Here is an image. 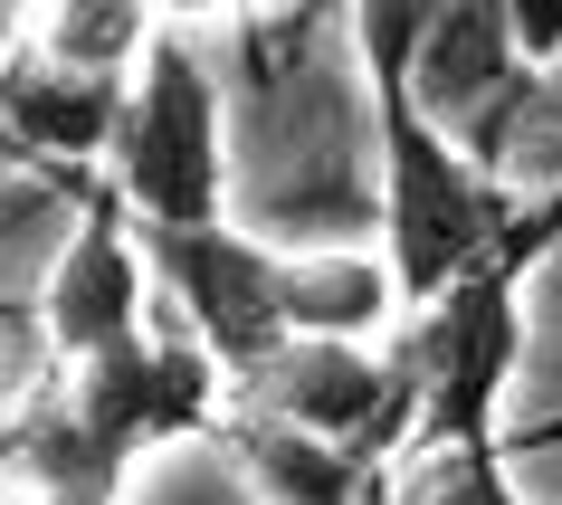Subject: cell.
Wrapping results in <instances>:
<instances>
[{"label": "cell", "instance_id": "cell-11", "mask_svg": "<svg viewBox=\"0 0 562 505\" xmlns=\"http://www.w3.org/2000/svg\"><path fill=\"white\" fill-rule=\"evenodd\" d=\"M391 305V268L372 258H286V334H382Z\"/></svg>", "mask_w": 562, "mask_h": 505}, {"label": "cell", "instance_id": "cell-8", "mask_svg": "<svg viewBox=\"0 0 562 505\" xmlns=\"http://www.w3.org/2000/svg\"><path fill=\"white\" fill-rule=\"evenodd\" d=\"M515 30H505V0H429V20L411 38V67H401V87L429 124H486L496 115L505 87H525L515 77Z\"/></svg>", "mask_w": 562, "mask_h": 505}, {"label": "cell", "instance_id": "cell-7", "mask_svg": "<svg viewBox=\"0 0 562 505\" xmlns=\"http://www.w3.org/2000/svg\"><path fill=\"white\" fill-rule=\"evenodd\" d=\"M115 115H124V77H87V67H58L38 48L0 67V124H10L20 162L58 172L67 191H87V162H105Z\"/></svg>", "mask_w": 562, "mask_h": 505}, {"label": "cell", "instance_id": "cell-17", "mask_svg": "<svg viewBox=\"0 0 562 505\" xmlns=\"http://www.w3.org/2000/svg\"><path fill=\"white\" fill-rule=\"evenodd\" d=\"M0 448H10V419H0Z\"/></svg>", "mask_w": 562, "mask_h": 505}, {"label": "cell", "instance_id": "cell-2", "mask_svg": "<svg viewBox=\"0 0 562 505\" xmlns=\"http://www.w3.org/2000/svg\"><path fill=\"white\" fill-rule=\"evenodd\" d=\"M562 229L553 210H515V229L468 258L439 296L411 305V334H401V372H411V458L419 448H468L496 439V401L515 382V354H525V325H515V277L543 238Z\"/></svg>", "mask_w": 562, "mask_h": 505}, {"label": "cell", "instance_id": "cell-18", "mask_svg": "<svg viewBox=\"0 0 562 505\" xmlns=\"http://www.w3.org/2000/svg\"><path fill=\"white\" fill-rule=\"evenodd\" d=\"M0 325H10V305H0Z\"/></svg>", "mask_w": 562, "mask_h": 505}, {"label": "cell", "instance_id": "cell-1", "mask_svg": "<svg viewBox=\"0 0 562 505\" xmlns=\"http://www.w3.org/2000/svg\"><path fill=\"white\" fill-rule=\"evenodd\" d=\"M220 419V362L201 344H105V354L67 362V391H48L20 429L10 458H30L48 505H115L124 468L162 439H210Z\"/></svg>", "mask_w": 562, "mask_h": 505}, {"label": "cell", "instance_id": "cell-12", "mask_svg": "<svg viewBox=\"0 0 562 505\" xmlns=\"http://www.w3.org/2000/svg\"><path fill=\"white\" fill-rule=\"evenodd\" d=\"M429 458V476H419L411 505H525L515 486H505L496 468V439H468V448H419Z\"/></svg>", "mask_w": 562, "mask_h": 505}, {"label": "cell", "instance_id": "cell-3", "mask_svg": "<svg viewBox=\"0 0 562 505\" xmlns=\"http://www.w3.org/2000/svg\"><path fill=\"white\" fill-rule=\"evenodd\" d=\"M372 124H382V248H391L382 268H391V296L419 305L468 258H486L525 201H505L468 162V144L411 105V87H372Z\"/></svg>", "mask_w": 562, "mask_h": 505}, {"label": "cell", "instance_id": "cell-15", "mask_svg": "<svg viewBox=\"0 0 562 505\" xmlns=\"http://www.w3.org/2000/svg\"><path fill=\"white\" fill-rule=\"evenodd\" d=\"M172 20H229V10H258V0H162Z\"/></svg>", "mask_w": 562, "mask_h": 505}, {"label": "cell", "instance_id": "cell-16", "mask_svg": "<svg viewBox=\"0 0 562 505\" xmlns=\"http://www.w3.org/2000/svg\"><path fill=\"white\" fill-rule=\"evenodd\" d=\"M344 505H401V486H391V476L372 468V476H362V486H353V496H344Z\"/></svg>", "mask_w": 562, "mask_h": 505}, {"label": "cell", "instance_id": "cell-14", "mask_svg": "<svg viewBox=\"0 0 562 505\" xmlns=\"http://www.w3.org/2000/svg\"><path fill=\"white\" fill-rule=\"evenodd\" d=\"M505 30H515L525 67H553L562 58V0H505Z\"/></svg>", "mask_w": 562, "mask_h": 505}, {"label": "cell", "instance_id": "cell-6", "mask_svg": "<svg viewBox=\"0 0 562 505\" xmlns=\"http://www.w3.org/2000/svg\"><path fill=\"white\" fill-rule=\"evenodd\" d=\"M38 334H48L58 362H87L105 344H134L144 334V258H134L115 181H87V229L67 238L58 277L38 296Z\"/></svg>", "mask_w": 562, "mask_h": 505}, {"label": "cell", "instance_id": "cell-5", "mask_svg": "<svg viewBox=\"0 0 562 505\" xmlns=\"http://www.w3.org/2000/svg\"><path fill=\"white\" fill-rule=\"evenodd\" d=\"M134 258H144V277L172 287V305L191 315V344L229 382L286 344V258L258 248L248 229H229V220H144Z\"/></svg>", "mask_w": 562, "mask_h": 505}, {"label": "cell", "instance_id": "cell-9", "mask_svg": "<svg viewBox=\"0 0 562 505\" xmlns=\"http://www.w3.org/2000/svg\"><path fill=\"white\" fill-rule=\"evenodd\" d=\"M210 439L238 458V476L267 505H344L372 476L344 439H315V429H296V419H277V411H248V401H229V411L210 419Z\"/></svg>", "mask_w": 562, "mask_h": 505}, {"label": "cell", "instance_id": "cell-13", "mask_svg": "<svg viewBox=\"0 0 562 505\" xmlns=\"http://www.w3.org/2000/svg\"><path fill=\"white\" fill-rule=\"evenodd\" d=\"M419 20H429V0H353V38H362V77L372 87H401Z\"/></svg>", "mask_w": 562, "mask_h": 505}, {"label": "cell", "instance_id": "cell-10", "mask_svg": "<svg viewBox=\"0 0 562 505\" xmlns=\"http://www.w3.org/2000/svg\"><path fill=\"white\" fill-rule=\"evenodd\" d=\"M153 30H162V0H38L30 48L58 67H87V77H124Z\"/></svg>", "mask_w": 562, "mask_h": 505}, {"label": "cell", "instance_id": "cell-4", "mask_svg": "<svg viewBox=\"0 0 562 505\" xmlns=\"http://www.w3.org/2000/svg\"><path fill=\"white\" fill-rule=\"evenodd\" d=\"M124 220H220L229 191V153H220V87H210L201 48L181 30H153L144 58L124 67V115L105 144Z\"/></svg>", "mask_w": 562, "mask_h": 505}]
</instances>
